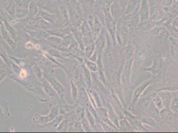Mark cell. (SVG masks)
Wrapping results in <instances>:
<instances>
[{
	"instance_id": "16",
	"label": "cell",
	"mask_w": 178,
	"mask_h": 133,
	"mask_svg": "<svg viewBox=\"0 0 178 133\" xmlns=\"http://www.w3.org/2000/svg\"><path fill=\"white\" fill-rule=\"evenodd\" d=\"M171 111L177 113V97H175L170 103Z\"/></svg>"
},
{
	"instance_id": "26",
	"label": "cell",
	"mask_w": 178,
	"mask_h": 133,
	"mask_svg": "<svg viewBox=\"0 0 178 133\" xmlns=\"http://www.w3.org/2000/svg\"><path fill=\"white\" fill-rule=\"evenodd\" d=\"M60 10H61V12L63 13V15L64 16V17L67 20H68L69 17H68V15H67V13L66 7H65V6H62L61 7H60Z\"/></svg>"
},
{
	"instance_id": "1",
	"label": "cell",
	"mask_w": 178,
	"mask_h": 133,
	"mask_svg": "<svg viewBox=\"0 0 178 133\" xmlns=\"http://www.w3.org/2000/svg\"><path fill=\"white\" fill-rule=\"evenodd\" d=\"M151 82H152V81H150V80L148 81H146V82H144L142 85H140V86H138L137 87L136 89L134 91V93L133 95L132 103H131L130 107H132L134 105L136 104V103L138 101L140 96L141 95V94L142 93L144 89H146V87H148V85L151 83Z\"/></svg>"
},
{
	"instance_id": "22",
	"label": "cell",
	"mask_w": 178,
	"mask_h": 133,
	"mask_svg": "<svg viewBox=\"0 0 178 133\" xmlns=\"http://www.w3.org/2000/svg\"><path fill=\"white\" fill-rule=\"evenodd\" d=\"M71 85H72V95L73 97L74 100L77 99V94H78V91H77V86L74 85L73 82H71Z\"/></svg>"
},
{
	"instance_id": "9",
	"label": "cell",
	"mask_w": 178,
	"mask_h": 133,
	"mask_svg": "<svg viewBox=\"0 0 178 133\" xmlns=\"http://www.w3.org/2000/svg\"><path fill=\"white\" fill-rule=\"evenodd\" d=\"M138 0H129L127 8H126V14H130L136 7Z\"/></svg>"
},
{
	"instance_id": "7",
	"label": "cell",
	"mask_w": 178,
	"mask_h": 133,
	"mask_svg": "<svg viewBox=\"0 0 178 133\" xmlns=\"http://www.w3.org/2000/svg\"><path fill=\"white\" fill-rule=\"evenodd\" d=\"M109 116L110 118V121L113 122L115 124V125L118 126V117H117L116 114H115L113 109L111 107V105H109Z\"/></svg>"
},
{
	"instance_id": "2",
	"label": "cell",
	"mask_w": 178,
	"mask_h": 133,
	"mask_svg": "<svg viewBox=\"0 0 178 133\" xmlns=\"http://www.w3.org/2000/svg\"><path fill=\"white\" fill-rule=\"evenodd\" d=\"M140 18H141L142 23L146 21L149 18V7H148V3L147 0H142V6L141 9H140Z\"/></svg>"
},
{
	"instance_id": "29",
	"label": "cell",
	"mask_w": 178,
	"mask_h": 133,
	"mask_svg": "<svg viewBox=\"0 0 178 133\" xmlns=\"http://www.w3.org/2000/svg\"><path fill=\"white\" fill-rule=\"evenodd\" d=\"M20 76L21 77V78H25V77L27 76V72L25 70H21V72H20Z\"/></svg>"
},
{
	"instance_id": "19",
	"label": "cell",
	"mask_w": 178,
	"mask_h": 133,
	"mask_svg": "<svg viewBox=\"0 0 178 133\" xmlns=\"http://www.w3.org/2000/svg\"><path fill=\"white\" fill-rule=\"evenodd\" d=\"M120 126L122 130H124L126 131L128 129L130 128V125L129 123L126 121V120H122L120 121Z\"/></svg>"
},
{
	"instance_id": "20",
	"label": "cell",
	"mask_w": 178,
	"mask_h": 133,
	"mask_svg": "<svg viewBox=\"0 0 178 133\" xmlns=\"http://www.w3.org/2000/svg\"><path fill=\"white\" fill-rule=\"evenodd\" d=\"M85 79H86V81H87V83L88 86V87L91 86V75H90V73H89V71L87 69L85 68Z\"/></svg>"
},
{
	"instance_id": "5",
	"label": "cell",
	"mask_w": 178,
	"mask_h": 133,
	"mask_svg": "<svg viewBox=\"0 0 178 133\" xmlns=\"http://www.w3.org/2000/svg\"><path fill=\"white\" fill-rule=\"evenodd\" d=\"M124 114L131 125L136 126L138 127L142 126L141 125H140V122L139 121V120H138L134 116H133L132 114L127 111H124Z\"/></svg>"
},
{
	"instance_id": "6",
	"label": "cell",
	"mask_w": 178,
	"mask_h": 133,
	"mask_svg": "<svg viewBox=\"0 0 178 133\" xmlns=\"http://www.w3.org/2000/svg\"><path fill=\"white\" fill-rule=\"evenodd\" d=\"M172 113L169 109V108L165 107L164 109H162L160 111V115L161 117L164 119V120H167L171 121L172 120Z\"/></svg>"
},
{
	"instance_id": "3",
	"label": "cell",
	"mask_w": 178,
	"mask_h": 133,
	"mask_svg": "<svg viewBox=\"0 0 178 133\" xmlns=\"http://www.w3.org/2000/svg\"><path fill=\"white\" fill-rule=\"evenodd\" d=\"M105 62L107 66H111L113 64V54L109 41H108V46L105 54Z\"/></svg>"
},
{
	"instance_id": "17",
	"label": "cell",
	"mask_w": 178,
	"mask_h": 133,
	"mask_svg": "<svg viewBox=\"0 0 178 133\" xmlns=\"http://www.w3.org/2000/svg\"><path fill=\"white\" fill-rule=\"evenodd\" d=\"M86 63H87L88 68L90 69L91 71H92L94 72H95V71H97V69H98L97 65H96L95 63H93V62H92L91 61L86 60Z\"/></svg>"
},
{
	"instance_id": "12",
	"label": "cell",
	"mask_w": 178,
	"mask_h": 133,
	"mask_svg": "<svg viewBox=\"0 0 178 133\" xmlns=\"http://www.w3.org/2000/svg\"><path fill=\"white\" fill-rule=\"evenodd\" d=\"M133 61V58H132L130 60H128L127 62V64L126 65V69H125V75L126 78L127 79V81H129V77H130V72L131 70V65H132Z\"/></svg>"
},
{
	"instance_id": "13",
	"label": "cell",
	"mask_w": 178,
	"mask_h": 133,
	"mask_svg": "<svg viewBox=\"0 0 178 133\" xmlns=\"http://www.w3.org/2000/svg\"><path fill=\"white\" fill-rule=\"evenodd\" d=\"M154 103L158 109H162L163 107V103L160 95H157L154 99Z\"/></svg>"
},
{
	"instance_id": "24",
	"label": "cell",
	"mask_w": 178,
	"mask_h": 133,
	"mask_svg": "<svg viewBox=\"0 0 178 133\" xmlns=\"http://www.w3.org/2000/svg\"><path fill=\"white\" fill-rule=\"evenodd\" d=\"M82 126L84 128V129L85 130V131H87V132L90 131V126L88 125V123L85 120V119H83V120H82Z\"/></svg>"
},
{
	"instance_id": "25",
	"label": "cell",
	"mask_w": 178,
	"mask_h": 133,
	"mask_svg": "<svg viewBox=\"0 0 178 133\" xmlns=\"http://www.w3.org/2000/svg\"><path fill=\"white\" fill-rule=\"evenodd\" d=\"M67 126V122L64 121L60 124L59 130H60V131H65L66 130Z\"/></svg>"
},
{
	"instance_id": "14",
	"label": "cell",
	"mask_w": 178,
	"mask_h": 133,
	"mask_svg": "<svg viewBox=\"0 0 178 133\" xmlns=\"http://www.w3.org/2000/svg\"><path fill=\"white\" fill-rule=\"evenodd\" d=\"M94 49H95V43H91L90 45H87L86 49V57L89 58L93 53Z\"/></svg>"
},
{
	"instance_id": "10",
	"label": "cell",
	"mask_w": 178,
	"mask_h": 133,
	"mask_svg": "<svg viewBox=\"0 0 178 133\" xmlns=\"http://www.w3.org/2000/svg\"><path fill=\"white\" fill-rule=\"evenodd\" d=\"M139 121L142 122L143 123L147 124V125H150L153 127H156L157 126V123L154 120L153 118H149V117H140L139 118Z\"/></svg>"
},
{
	"instance_id": "21",
	"label": "cell",
	"mask_w": 178,
	"mask_h": 133,
	"mask_svg": "<svg viewBox=\"0 0 178 133\" xmlns=\"http://www.w3.org/2000/svg\"><path fill=\"white\" fill-rule=\"evenodd\" d=\"M87 116L88 120L89 122H90L91 126H95V121H94L93 117L92 116V114L90 113V112H89L88 110H87Z\"/></svg>"
},
{
	"instance_id": "27",
	"label": "cell",
	"mask_w": 178,
	"mask_h": 133,
	"mask_svg": "<svg viewBox=\"0 0 178 133\" xmlns=\"http://www.w3.org/2000/svg\"><path fill=\"white\" fill-rule=\"evenodd\" d=\"M77 116L79 119H82L84 117V110L82 108H79L77 111Z\"/></svg>"
},
{
	"instance_id": "11",
	"label": "cell",
	"mask_w": 178,
	"mask_h": 133,
	"mask_svg": "<svg viewBox=\"0 0 178 133\" xmlns=\"http://www.w3.org/2000/svg\"><path fill=\"white\" fill-rule=\"evenodd\" d=\"M146 70L152 72L154 75H156L160 70V61L158 60H154L152 67L149 69H147Z\"/></svg>"
},
{
	"instance_id": "8",
	"label": "cell",
	"mask_w": 178,
	"mask_h": 133,
	"mask_svg": "<svg viewBox=\"0 0 178 133\" xmlns=\"http://www.w3.org/2000/svg\"><path fill=\"white\" fill-rule=\"evenodd\" d=\"M151 99H150V96H148V97H146L140 99L139 100V105L144 108H148L150 107L151 105Z\"/></svg>"
},
{
	"instance_id": "23",
	"label": "cell",
	"mask_w": 178,
	"mask_h": 133,
	"mask_svg": "<svg viewBox=\"0 0 178 133\" xmlns=\"http://www.w3.org/2000/svg\"><path fill=\"white\" fill-rule=\"evenodd\" d=\"M134 55V51L132 47H129L128 49H126V57H127L128 59H130L131 57L133 56Z\"/></svg>"
},
{
	"instance_id": "4",
	"label": "cell",
	"mask_w": 178,
	"mask_h": 133,
	"mask_svg": "<svg viewBox=\"0 0 178 133\" xmlns=\"http://www.w3.org/2000/svg\"><path fill=\"white\" fill-rule=\"evenodd\" d=\"M161 97L162 102L163 103V104L165 105L166 107L169 108L170 103L171 101V95L167 92H163V93H158Z\"/></svg>"
},
{
	"instance_id": "15",
	"label": "cell",
	"mask_w": 178,
	"mask_h": 133,
	"mask_svg": "<svg viewBox=\"0 0 178 133\" xmlns=\"http://www.w3.org/2000/svg\"><path fill=\"white\" fill-rule=\"evenodd\" d=\"M105 38H104V37L103 36H100L99 38H98V40H97V42H96V46H97V48L99 49V51H100L102 49V48L104 47V45H105Z\"/></svg>"
},
{
	"instance_id": "18",
	"label": "cell",
	"mask_w": 178,
	"mask_h": 133,
	"mask_svg": "<svg viewBox=\"0 0 178 133\" xmlns=\"http://www.w3.org/2000/svg\"><path fill=\"white\" fill-rule=\"evenodd\" d=\"M94 25H95V27H94L93 29L94 31H95V36H98V34H99V31L100 29V24L98 20H96Z\"/></svg>"
},
{
	"instance_id": "28",
	"label": "cell",
	"mask_w": 178,
	"mask_h": 133,
	"mask_svg": "<svg viewBox=\"0 0 178 133\" xmlns=\"http://www.w3.org/2000/svg\"><path fill=\"white\" fill-rule=\"evenodd\" d=\"M102 126L104 127V130L106 131H111V130H112L110 127L107 125V124L102 123Z\"/></svg>"
}]
</instances>
